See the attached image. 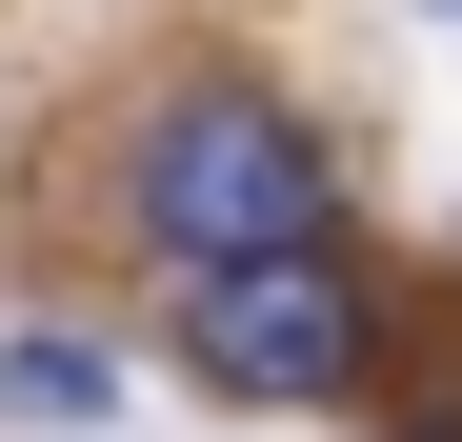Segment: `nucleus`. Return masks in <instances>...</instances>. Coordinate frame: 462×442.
Masks as SVG:
<instances>
[{
  "mask_svg": "<svg viewBox=\"0 0 462 442\" xmlns=\"http://www.w3.org/2000/svg\"><path fill=\"white\" fill-rule=\"evenodd\" d=\"M322 201H342V161H322L282 101H181L162 141H141V221H162L201 281H242V262H322Z\"/></svg>",
  "mask_w": 462,
  "mask_h": 442,
  "instance_id": "1",
  "label": "nucleus"
},
{
  "mask_svg": "<svg viewBox=\"0 0 462 442\" xmlns=\"http://www.w3.org/2000/svg\"><path fill=\"white\" fill-rule=\"evenodd\" d=\"M101 402H121L101 342H0V422H101Z\"/></svg>",
  "mask_w": 462,
  "mask_h": 442,
  "instance_id": "3",
  "label": "nucleus"
},
{
  "mask_svg": "<svg viewBox=\"0 0 462 442\" xmlns=\"http://www.w3.org/2000/svg\"><path fill=\"white\" fill-rule=\"evenodd\" d=\"M181 362L221 402H342L362 382V281L342 262H242V281L181 302Z\"/></svg>",
  "mask_w": 462,
  "mask_h": 442,
  "instance_id": "2",
  "label": "nucleus"
},
{
  "mask_svg": "<svg viewBox=\"0 0 462 442\" xmlns=\"http://www.w3.org/2000/svg\"><path fill=\"white\" fill-rule=\"evenodd\" d=\"M422 21H442V41H462V0H422Z\"/></svg>",
  "mask_w": 462,
  "mask_h": 442,
  "instance_id": "4",
  "label": "nucleus"
},
{
  "mask_svg": "<svg viewBox=\"0 0 462 442\" xmlns=\"http://www.w3.org/2000/svg\"><path fill=\"white\" fill-rule=\"evenodd\" d=\"M402 442H462V422H402Z\"/></svg>",
  "mask_w": 462,
  "mask_h": 442,
  "instance_id": "5",
  "label": "nucleus"
}]
</instances>
